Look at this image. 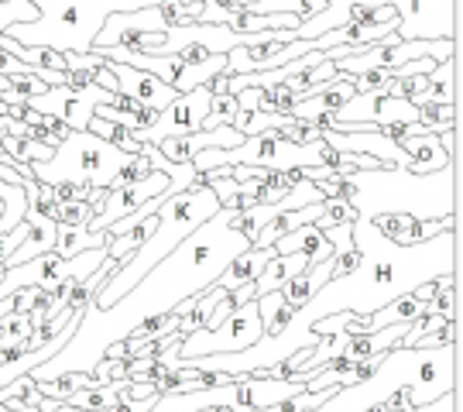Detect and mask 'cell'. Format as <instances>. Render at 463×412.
Listing matches in <instances>:
<instances>
[{
	"instance_id": "cell-29",
	"label": "cell",
	"mask_w": 463,
	"mask_h": 412,
	"mask_svg": "<svg viewBox=\"0 0 463 412\" xmlns=\"http://www.w3.org/2000/svg\"><path fill=\"white\" fill-rule=\"evenodd\" d=\"M93 378L97 381H117V378H128V358H99V364L93 368Z\"/></svg>"
},
{
	"instance_id": "cell-1",
	"label": "cell",
	"mask_w": 463,
	"mask_h": 412,
	"mask_svg": "<svg viewBox=\"0 0 463 412\" xmlns=\"http://www.w3.org/2000/svg\"><path fill=\"white\" fill-rule=\"evenodd\" d=\"M248 247L250 241L241 231V210L220 206L206 224H199L189 237H183L172 247L131 292L117 299L114 306L99 310L90 302L66 347L59 354H52L45 364H38L32 371V381H55L62 375H93L99 358L107 354V347L128 340L134 330L145 327L148 320L172 313L179 302L206 292L223 275V268Z\"/></svg>"
},
{
	"instance_id": "cell-4",
	"label": "cell",
	"mask_w": 463,
	"mask_h": 412,
	"mask_svg": "<svg viewBox=\"0 0 463 412\" xmlns=\"http://www.w3.org/2000/svg\"><path fill=\"white\" fill-rule=\"evenodd\" d=\"M460 347H392L381 364L361 378L357 385H340L319 409L309 412H367L392 402L398 392H409L412 409L432 406L443 396L457 392V375H460Z\"/></svg>"
},
{
	"instance_id": "cell-28",
	"label": "cell",
	"mask_w": 463,
	"mask_h": 412,
	"mask_svg": "<svg viewBox=\"0 0 463 412\" xmlns=\"http://www.w3.org/2000/svg\"><path fill=\"white\" fill-rule=\"evenodd\" d=\"M151 172V162H148V155L141 151V155H134L131 162L124 165L120 172L114 176V182H110V189H120V186H131V182H141L145 176Z\"/></svg>"
},
{
	"instance_id": "cell-25",
	"label": "cell",
	"mask_w": 463,
	"mask_h": 412,
	"mask_svg": "<svg viewBox=\"0 0 463 412\" xmlns=\"http://www.w3.org/2000/svg\"><path fill=\"white\" fill-rule=\"evenodd\" d=\"M158 7H162L168 28H172V24H189V21H199L203 0H162Z\"/></svg>"
},
{
	"instance_id": "cell-3",
	"label": "cell",
	"mask_w": 463,
	"mask_h": 412,
	"mask_svg": "<svg viewBox=\"0 0 463 412\" xmlns=\"http://www.w3.org/2000/svg\"><path fill=\"white\" fill-rule=\"evenodd\" d=\"M323 196H344L354 214L374 220L384 214H409L415 220H449L457 216V189H460V162L439 172L415 176L405 165H378L357 168L340 179L316 182Z\"/></svg>"
},
{
	"instance_id": "cell-23",
	"label": "cell",
	"mask_w": 463,
	"mask_h": 412,
	"mask_svg": "<svg viewBox=\"0 0 463 412\" xmlns=\"http://www.w3.org/2000/svg\"><path fill=\"white\" fill-rule=\"evenodd\" d=\"M49 82H42L34 72H14V76H4V90H0V100L11 107V103H24V100L45 93Z\"/></svg>"
},
{
	"instance_id": "cell-27",
	"label": "cell",
	"mask_w": 463,
	"mask_h": 412,
	"mask_svg": "<svg viewBox=\"0 0 463 412\" xmlns=\"http://www.w3.org/2000/svg\"><path fill=\"white\" fill-rule=\"evenodd\" d=\"M38 17V7L32 0H0V32H7L11 24H21V21H34Z\"/></svg>"
},
{
	"instance_id": "cell-35",
	"label": "cell",
	"mask_w": 463,
	"mask_h": 412,
	"mask_svg": "<svg viewBox=\"0 0 463 412\" xmlns=\"http://www.w3.org/2000/svg\"><path fill=\"white\" fill-rule=\"evenodd\" d=\"M0 90H4V76H0Z\"/></svg>"
},
{
	"instance_id": "cell-24",
	"label": "cell",
	"mask_w": 463,
	"mask_h": 412,
	"mask_svg": "<svg viewBox=\"0 0 463 412\" xmlns=\"http://www.w3.org/2000/svg\"><path fill=\"white\" fill-rule=\"evenodd\" d=\"M93 216H97V210H93L86 199H59L52 220H55V224H66V227H86Z\"/></svg>"
},
{
	"instance_id": "cell-5",
	"label": "cell",
	"mask_w": 463,
	"mask_h": 412,
	"mask_svg": "<svg viewBox=\"0 0 463 412\" xmlns=\"http://www.w3.org/2000/svg\"><path fill=\"white\" fill-rule=\"evenodd\" d=\"M216 210H220V199H216L213 189L203 186V182L189 186L179 196H168L165 203L158 206V214H155V227L148 231V237L120 262V268H117L110 279L99 285V292L93 296V306H99V310L114 306L117 299L124 296V292H131L134 285L145 279L172 247L179 244L183 237H189L199 224H206Z\"/></svg>"
},
{
	"instance_id": "cell-9",
	"label": "cell",
	"mask_w": 463,
	"mask_h": 412,
	"mask_svg": "<svg viewBox=\"0 0 463 412\" xmlns=\"http://www.w3.org/2000/svg\"><path fill=\"white\" fill-rule=\"evenodd\" d=\"M210 103H213V90L210 86H196L189 93H179L168 107H162L151 128L145 131H134V138L141 145H162L165 138H179V134H193L203 128V117L210 114Z\"/></svg>"
},
{
	"instance_id": "cell-17",
	"label": "cell",
	"mask_w": 463,
	"mask_h": 412,
	"mask_svg": "<svg viewBox=\"0 0 463 412\" xmlns=\"http://www.w3.org/2000/svg\"><path fill=\"white\" fill-rule=\"evenodd\" d=\"M271 258H275V247H248V251H241V254L223 268V275L216 279V285H223L227 292H233V289H241L244 282L258 279Z\"/></svg>"
},
{
	"instance_id": "cell-19",
	"label": "cell",
	"mask_w": 463,
	"mask_h": 412,
	"mask_svg": "<svg viewBox=\"0 0 463 412\" xmlns=\"http://www.w3.org/2000/svg\"><path fill=\"white\" fill-rule=\"evenodd\" d=\"M90 247H107V234H93L90 227H66L59 224L55 231V254L59 258H76Z\"/></svg>"
},
{
	"instance_id": "cell-20",
	"label": "cell",
	"mask_w": 463,
	"mask_h": 412,
	"mask_svg": "<svg viewBox=\"0 0 463 412\" xmlns=\"http://www.w3.org/2000/svg\"><path fill=\"white\" fill-rule=\"evenodd\" d=\"M415 124L430 134L460 128V107L457 103H419L415 107Z\"/></svg>"
},
{
	"instance_id": "cell-12",
	"label": "cell",
	"mask_w": 463,
	"mask_h": 412,
	"mask_svg": "<svg viewBox=\"0 0 463 412\" xmlns=\"http://www.w3.org/2000/svg\"><path fill=\"white\" fill-rule=\"evenodd\" d=\"M107 66L114 69V76H117V93L134 100V103H141V107L162 110V107H168L172 100L179 97L165 80L151 76V72H145V69L124 66V62H107Z\"/></svg>"
},
{
	"instance_id": "cell-26",
	"label": "cell",
	"mask_w": 463,
	"mask_h": 412,
	"mask_svg": "<svg viewBox=\"0 0 463 412\" xmlns=\"http://www.w3.org/2000/svg\"><path fill=\"white\" fill-rule=\"evenodd\" d=\"M233 114H237V97L231 93H216L213 103H210V114L203 117V131H213L220 124H231Z\"/></svg>"
},
{
	"instance_id": "cell-14",
	"label": "cell",
	"mask_w": 463,
	"mask_h": 412,
	"mask_svg": "<svg viewBox=\"0 0 463 412\" xmlns=\"http://www.w3.org/2000/svg\"><path fill=\"white\" fill-rule=\"evenodd\" d=\"M24 220H28V237H24V244L7 258V268H11V264H24V262H32V258H38V254L55 251V231H59V224H55L52 216L32 210V206H28Z\"/></svg>"
},
{
	"instance_id": "cell-11",
	"label": "cell",
	"mask_w": 463,
	"mask_h": 412,
	"mask_svg": "<svg viewBox=\"0 0 463 412\" xmlns=\"http://www.w3.org/2000/svg\"><path fill=\"white\" fill-rule=\"evenodd\" d=\"M158 193H168V176L165 172H158V168H151L148 176L141 182H131V186H120V189H107V199H103V206L97 210V216L86 224L93 234H103L110 224L117 220H124L128 214H134L141 203H148L151 196H158Z\"/></svg>"
},
{
	"instance_id": "cell-6",
	"label": "cell",
	"mask_w": 463,
	"mask_h": 412,
	"mask_svg": "<svg viewBox=\"0 0 463 412\" xmlns=\"http://www.w3.org/2000/svg\"><path fill=\"white\" fill-rule=\"evenodd\" d=\"M38 7L34 21L11 24L7 38H14L17 45H42L55 52H90L97 42L103 21L120 11H141L155 7L162 0H32Z\"/></svg>"
},
{
	"instance_id": "cell-18",
	"label": "cell",
	"mask_w": 463,
	"mask_h": 412,
	"mask_svg": "<svg viewBox=\"0 0 463 412\" xmlns=\"http://www.w3.org/2000/svg\"><path fill=\"white\" fill-rule=\"evenodd\" d=\"M275 254H292V251H306L309 254V262H323V258H330L333 247L330 241H326V234L319 231L316 224H302V227H296V231H288L285 237H279L275 241Z\"/></svg>"
},
{
	"instance_id": "cell-22",
	"label": "cell",
	"mask_w": 463,
	"mask_h": 412,
	"mask_svg": "<svg viewBox=\"0 0 463 412\" xmlns=\"http://www.w3.org/2000/svg\"><path fill=\"white\" fill-rule=\"evenodd\" d=\"M4 141V151L21 165H34V162H49L52 158V145L45 141H34V138H17V134H0Z\"/></svg>"
},
{
	"instance_id": "cell-16",
	"label": "cell",
	"mask_w": 463,
	"mask_h": 412,
	"mask_svg": "<svg viewBox=\"0 0 463 412\" xmlns=\"http://www.w3.org/2000/svg\"><path fill=\"white\" fill-rule=\"evenodd\" d=\"M405 155H409V172L415 176H426V172H439V168H447L453 165L443 145H439V138L436 134H415V138H402L398 141Z\"/></svg>"
},
{
	"instance_id": "cell-30",
	"label": "cell",
	"mask_w": 463,
	"mask_h": 412,
	"mask_svg": "<svg viewBox=\"0 0 463 412\" xmlns=\"http://www.w3.org/2000/svg\"><path fill=\"white\" fill-rule=\"evenodd\" d=\"M354 224V220H350ZM350 224H336V227H326V241H330L333 254H347L350 247H354V237H350Z\"/></svg>"
},
{
	"instance_id": "cell-21",
	"label": "cell",
	"mask_w": 463,
	"mask_h": 412,
	"mask_svg": "<svg viewBox=\"0 0 463 412\" xmlns=\"http://www.w3.org/2000/svg\"><path fill=\"white\" fill-rule=\"evenodd\" d=\"M28 214V193L24 186H11L0 179V234H7L11 227H17Z\"/></svg>"
},
{
	"instance_id": "cell-8",
	"label": "cell",
	"mask_w": 463,
	"mask_h": 412,
	"mask_svg": "<svg viewBox=\"0 0 463 412\" xmlns=\"http://www.w3.org/2000/svg\"><path fill=\"white\" fill-rule=\"evenodd\" d=\"M165 28L168 21L162 14V7H141V11H120V14H110L99 28L97 42L99 49L107 45H124V49H137V52H151L165 42Z\"/></svg>"
},
{
	"instance_id": "cell-32",
	"label": "cell",
	"mask_w": 463,
	"mask_h": 412,
	"mask_svg": "<svg viewBox=\"0 0 463 412\" xmlns=\"http://www.w3.org/2000/svg\"><path fill=\"white\" fill-rule=\"evenodd\" d=\"M14 72H32L21 59H14L7 49H0V76H14Z\"/></svg>"
},
{
	"instance_id": "cell-13",
	"label": "cell",
	"mask_w": 463,
	"mask_h": 412,
	"mask_svg": "<svg viewBox=\"0 0 463 412\" xmlns=\"http://www.w3.org/2000/svg\"><path fill=\"white\" fill-rule=\"evenodd\" d=\"M374 227H378L392 244H419V241H430L436 234L443 231H453L457 227V216H449V220H415L409 214H384V216H374Z\"/></svg>"
},
{
	"instance_id": "cell-33",
	"label": "cell",
	"mask_w": 463,
	"mask_h": 412,
	"mask_svg": "<svg viewBox=\"0 0 463 412\" xmlns=\"http://www.w3.org/2000/svg\"><path fill=\"white\" fill-rule=\"evenodd\" d=\"M439 412H457V392L443 396V409H439Z\"/></svg>"
},
{
	"instance_id": "cell-34",
	"label": "cell",
	"mask_w": 463,
	"mask_h": 412,
	"mask_svg": "<svg viewBox=\"0 0 463 412\" xmlns=\"http://www.w3.org/2000/svg\"><path fill=\"white\" fill-rule=\"evenodd\" d=\"M0 412H14V409H7V406H0Z\"/></svg>"
},
{
	"instance_id": "cell-7",
	"label": "cell",
	"mask_w": 463,
	"mask_h": 412,
	"mask_svg": "<svg viewBox=\"0 0 463 412\" xmlns=\"http://www.w3.org/2000/svg\"><path fill=\"white\" fill-rule=\"evenodd\" d=\"M134 155L120 151L107 138L93 131H69V138L52 151L49 162H34L32 176L45 186H90V189H110L114 176L131 162Z\"/></svg>"
},
{
	"instance_id": "cell-15",
	"label": "cell",
	"mask_w": 463,
	"mask_h": 412,
	"mask_svg": "<svg viewBox=\"0 0 463 412\" xmlns=\"http://www.w3.org/2000/svg\"><path fill=\"white\" fill-rule=\"evenodd\" d=\"M309 254L306 251H292V254H275L271 262L265 264V272L254 279V299L258 296H268V292H279L281 285H288V282L296 279L298 272H306L309 268Z\"/></svg>"
},
{
	"instance_id": "cell-10",
	"label": "cell",
	"mask_w": 463,
	"mask_h": 412,
	"mask_svg": "<svg viewBox=\"0 0 463 412\" xmlns=\"http://www.w3.org/2000/svg\"><path fill=\"white\" fill-rule=\"evenodd\" d=\"M114 93L110 90H99L97 82H90L83 90H72V86H49L45 93L28 100L32 110H42V114L59 117L69 131H86L90 120H93V110L99 103H110Z\"/></svg>"
},
{
	"instance_id": "cell-31",
	"label": "cell",
	"mask_w": 463,
	"mask_h": 412,
	"mask_svg": "<svg viewBox=\"0 0 463 412\" xmlns=\"http://www.w3.org/2000/svg\"><path fill=\"white\" fill-rule=\"evenodd\" d=\"M158 402V396H148V398H128V396H120L110 406V409H103V412H151V406Z\"/></svg>"
},
{
	"instance_id": "cell-2",
	"label": "cell",
	"mask_w": 463,
	"mask_h": 412,
	"mask_svg": "<svg viewBox=\"0 0 463 412\" xmlns=\"http://www.w3.org/2000/svg\"><path fill=\"white\" fill-rule=\"evenodd\" d=\"M350 237L361 247V264L330 279L319 292L306 299L298 306L292 320L285 323L288 330H296L298 337H309L313 323L323 316L333 313H357L371 316L378 313L381 306H388L392 299L409 296L412 289L436 282L439 275H453L460 272V237L457 227L419 241V244H392L384 234L374 227V220L357 216L350 224Z\"/></svg>"
}]
</instances>
